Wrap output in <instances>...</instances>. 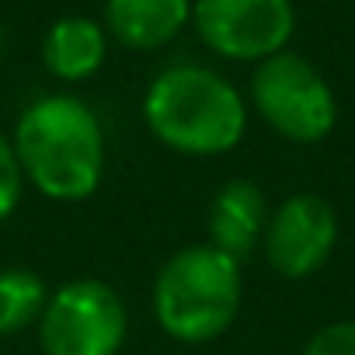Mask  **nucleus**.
I'll list each match as a JSON object with an SVG mask.
<instances>
[{
  "instance_id": "f257e3e1",
  "label": "nucleus",
  "mask_w": 355,
  "mask_h": 355,
  "mask_svg": "<svg viewBox=\"0 0 355 355\" xmlns=\"http://www.w3.org/2000/svg\"><path fill=\"white\" fill-rule=\"evenodd\" d=\"M11 143L25 182L46 199H91L105 178V132L80 98H39L21 112Z\"/></svg>"
},
{
  "instance_id": "f03ea898",
  "label": "nucleus",
  "mask_w": 355,
  "mask_h": 355,
  "mask_svg": "<svg viewBox=\"0 0 355 355\" xmlns=\"http://www.w3.org/2000/svg\"><path fill=\"white\" fill-rule=\"evenodd\" d=\"M143 119L164 146L192 157H216L241 143L248 105L216 70L182 63L153 77L143 94Z\"/></svg>"
},
{
  "instance_id": "7ed1b4c3",
  "label": "nucleus",
  "mask_w": 355,
  "mask_h": 355,
  "mask_svg": "<svg viewBox=\"0 0 355 355\" xmlns=\"http://www.w3.org/2000/svg\"><path fill=\"white\" fill-rule=\"evenodd\" d=\"M241 293V261L213 244H192L174 251L157 272L153 317L171 338L202 345L234 324Z\"/></svg>"
},
{
  "instance_id": "20e7f679",
  "label": "nucleus",
  "mask_w": 355,
  "mask_h": 355,
  "mask_svg": "<svg viewBox=\"0 0 355 355\" xmlns=\"http://www.w3.org/2000/svg\"><path fill=\"white\" fill-rule=\"evenodd\" d=\"M254 112L293 143H320L338 122V101L320 70L300 53H275L254 67Z\"/></svg>"
},
{
  "instance_id": "39448f33",
  "label": "nucleus",
  "mask_w": 355,
  "mask_h": 355,
  "mask_svg": "<svg viewBox=\"0 0 355 355\" xmlns=\"http://www.w3.org/2000/svg\"><path fill=\"white\" fill-rule=\"evenodd\" d=\"M125 303L98 279L60 286L39 320L46 355H115L125 341Z\"/></svg>"
},
{
  "instance_id": "423d86ee",
  "label": "nucleus",
  "mask_w": 355,
  "mask_h": 355,
  "mask_svg": "<svg viewBox=\"0 0 355 355\" xmlns=\"http://www.w3.org/2000/svg\"><path fill=\"white\" fill-rule=\"evenodd\" d=\"M192 21L213 53L241 63L282 53L296 28L289 0H192Z\"/></svg>"
},
{
  "instance_id": "0eeeda50",
  "label": "nucleus",
  "mask_w": 355,
  "mask_h": 355,
  "mask_svg": "<svg viewBox=\"0 0 355 355\" xmlns=\"http://www.w3.org/2000/svg\"><path fill=\"white\" fill-rule=\"evenodd\" d=\"M261 244L279 275L306 279L331 258L338 244V216L320 196L296 192L275 213H268Z\"/></svg>"
},
{
  "instance_id": "6e6552de",
  "label": "nucleus",
  "mask_w": 355,
  "mask_h": 355,
  "mask_svg": "<svg viewBox=\"0 0 355 355\" xmlns=\"http://www.w3.org/2000/svg\"><path fill=\"white\" fill-rule=\"evenodd\" d=\"M192 21V0H108L105 32L136 53L167 46Z\"/></svg>"
},
{
  "instance_id": "1a4fd4ad",
  "label": "nucleus",
  "mask_w": 355,
  "mask_h": 355,
  "mask_svg": "<svg viewBox=\"0 0 355 355\" xmlns=\"http://www.w3.org/2000/svg\"><path fill=\"white\" fill-rule=\"evenodd\" d=\"M268 206L258 185L251 182H227L209 206V244L223 254L244 261L265 237Z\"/></svg>"
},
{
  "instance_id": "9d476101",
  "label": "nucleus",
  "mask_w": 355,
  "mask_h": 355,
  "mask_svg": "<svg viewBox=\"0 0 355 355\" xmlns=\"http://www.w3.org/2000/svg\"><path fill=\"white\" fill-rule=\"evenodd\" d=\"M108 56V32L91 18H60L42 42V63L60 80H87Z\"/></svg>"
},
{
  "instance_id": "9b49d317",
  "label": "nucleus",
  "mask_w": 355,
  "mask_h": 355,
  "mask_svg": "<svg viewBox=\"0 0 355 355\" xmlns=\"http://www.w3.org/2000/svg\"><path fill=\"white\" fill-rule=\"evenodd\" d=\"M46 303H49V293L35 272L0 268V338L21 334L28 324H39Z\"/></svg>"
},
{
  "instance_id": "f8f14e48",
  "label": "nucleus",
  "mask_w": 355,
  "mask_h": 355,
  "mask_svg": "<svg viewBox=\"0 0 355 355\" xmlns=\"http://www.w3.org/2000/svg\"><path fill=\"white\" fill-rule=\"evenodd\" d=\"M21 192H25V174H21L15 143L0 132V223L18 209Z\"/></svg>"
},
{
  "instance_id": "ddd939ff",
  "label": "nucleus",
  "mask_w": 355,
  "mask_h": 355,
  "mask_svg": "<svg viewBox=\"0 0 355 355\" xmlns=\"http://www.w3.org/2000/svg\"><path fill=\"white\" fill-rule=\"evenodd\" d=\"M303 355H355V320H338L320 327L306 341Z\"/></svg>"
}]
</instances>
